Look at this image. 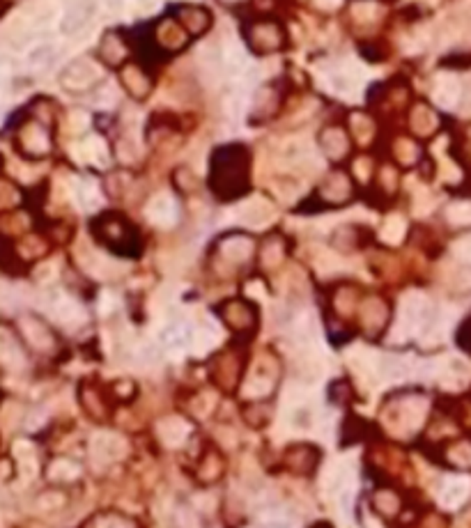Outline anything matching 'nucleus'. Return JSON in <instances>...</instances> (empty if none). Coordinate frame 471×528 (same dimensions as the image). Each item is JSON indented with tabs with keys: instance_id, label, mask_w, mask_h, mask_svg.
<instances>
[{
	"instance_id": "obj_1",
	"label": "nucleus",
	"mask_w": 471,
	"mask_h": 528,
	"mask_svg": "<svg viewBox=\"0 0 471 528\" xmlns=\"http://www.w3.org/2000/svg\"><path fill=\"white\" fill-rule=\"evenodd\" d=\"M214 175H217V189L228 193L242 189L247 182V152L242 147L221 150L217 154V163H214Z\"/></svg>"
},
{
	"instance_id": "obj_2",
	"label": "nucleus",
	"mask_w": 471,
	"mask_h": 528,
	"mask_svg": "<svg viewBox=\"0 0 471 528\" xmlns=\"http://www.w3.org/2000/svg\"><path fill=\"white\" fill-rule=\"evenodd\" d=\"M247 41L249 46L255 51V53L260 56H267V53H276V51H281L285 46V30L279 21L274 19H260L251 24L247 28Z\"/></svg>"
},
{
	"instance_id": "obj_3",
	"label": "nucleus",
	"mask_w": 471,
	"mask_h": 528,
	"mask_svg": "<svg viewBox=\"0 0 471 528\" xmlns=\"http://www.w3.org/2000/svg\"><path fill=\"white\" fill-rule=\"evenodd\" d=\"M97 81H101V69L95 65L92 58L71 60L63 69V74H60V83H63L67 90H76V92L95 86Z\"/></svg>"
},
{
	"instance_id": "obj_4",
	"label": "nucleus",
	"mask_w": 471,
	"mask_h": 528,
	"mask_svg": "<svg viewBox=\"0 0 471 528\" xmlns=\"http://www.w3.org/2000/svg\"><path fill=\"white\" fill-rule=\"evenodd\" d=\"M19 328H21L24 340L33 349L42 351V354H48V351L56 349V336L51 333V328L39 317L35 315L19 317Z\"/></svg>"
},
{
	"instance_id": "obj_5",
	"label": "nucleus",
	"mask_w": 471,
	"mask_h": 528,
	"mask_svg": "<svg viewBox=\"0 0 471 528\" xmlns=\"http://www.w3.org/2000/svg\"><path fill=\"white\" fill-rule=\"evenodd\" d=\"M92 455L101 462H115L127 455V441L115 432H99L92 437Z\"/></svg>"
},
{
	"instance_id": "obj_6",
	"label": "nucleus",
	"mask_w": 471,
	"mask_h": 528,
	"mask_svg": "<svg viewBox=\"0 0 471 528\" xmlns=\"http://www.w3.org/2000/svg\"><path fill=\"white\" fill-rule=\"evenodd\" d=\"M189 37L191 35L182 28V24L175 16L163 19L161 24L157 26V30H155V39H157L159 48L170 51V53H172V51H182L184 46H187Z\"/></svg>"
},
{
	"instance_id": "obj_7",
	"label": "nucleus",
	"mask_w": 471,
	"mask_h": 528,
	"mask_svg": "<svg viewBox=\"0 0 471 528\" xmlns=\"http://www.w3.org/2000/svg\"><path fill=\"white\" fill-rule=\"evenodd\" d=\"M253 251H255L253 239H249V237H244V234H230V237H225V239H221L219 244V255L232 266L247 264L253 257Z\"/></svg>"
},
{
	"instance_id": "obj_8",
	"label": "nucleus",
	"mask_w": 471,
	"mask_h": 528,
	"mask_svg": "<svg viewBox=\"0 0 471 528\" xmlns=\"http://www.w3.org/2000/svg\"><path fill=\"white\" fill-rule=\"evenodd\" d=\"M21 150L28 154V157H44V154L51 152V136L48 129L39 122H30L21 129Z\"/></svg>"
},
{
	"instance_id": "obj_9",
	"label": "nucleus",
	"mask_w": 471,
	"mask_h": 528,
	"mask_svg": "<svg viewBox=\"0 0 471 528\" xmlns=\"http://www.w3.org/2000/svg\"><path fill=\"white\" fill-rule=\"evenodd\" d=\"M320 198L331 205H343L352 198V180L343 170H336L320 186Z\"/></svg>"
},
{
	"instance_id": "obj_10",
	"label": "nucleus",
	"mask_w": 471,
	"mask_h": 528,
	"mask_svg": "<svg viewBox=\"0 0 471 528\" xmlns=\"http://www.w3.org/2000/svg\"><path fill=\"white\" fill-rule=\"evenodd\" d=\"M92 12H95V3H92V0H71L63 14V21H60V30H63L65 35L78 33V30H83L88 26Z\"/></svg>"
},
{
	"instance_id": "obj_11",
	"label": "nucleus",
	"mask_w": 471,
	"mask_h": 528,
	"mask_svg": "<svg viewBox=\"0 0 471 528\" xmlns=\"http://www.w3.org/2000/svg\"><path fill=\"white\" fill-rule=\"evenodd\" d=\"M320 147L329 159L341 161L347 157V152H350V136H347V131L343 127L329 124V127H324L320 133Z\"/></svg>"
},
{
	"instance_id": "obj_12",
	"label": "nucleus",
	"mask_w": 471,
	"mask_h": 528,
	"mask_svg": "<svg viewBox=\"0 0 471 528\" xmlns=\"http://www.w3.org/2000/svg\"><path fill=\"white\" fill-rule=\"evenodd\" d=\"M193 336H196V331L187 322H168L161 328V345L170 354H180L187 347H193Z\"/></svg>"
},
{
	"instance_id": "obj_13",
	"label": "nucleus",
	"mask_w": 471,
	"mask_h": 528,
	"mask_svg": "<svg viewBox=\"0 0 471 528\" xmlns=\"http://www.w3.org/2000/svg\"><path fill=\"white\" fill-rule=\"evenodd\" d=\"M274 219V207L264 198H251L239 205L237 221L249 227H262Z\"/></svg>"
},
{
	"instance_id": "obj_14",
	"label": "nucleus",
	"mask_w": 471,
	"mask_h": 528,
	"mask_svg": "<svg viewBox=\"0 0 471 528\" xmlns=\"http://www.w3.org/2000/svg\"><path fill=\"white\" fill-rule=\"evenodd\" d=\"M99 56L108 67H122V65H125L127 56H129V44L120 33H115V30H108V33L101 37Z\"/></svg>"
},
{
	"instance_id": "obj_15",
	"label": "nucleus",
	"mask_w": 471,
	"mask_h": 528,
	"mask_svg": "<svg viewBox=\"0 0 471 528\" xmlns=\"http://www.w3.org/2000/svg\"><path fill=\"white\" fill-rule=\"evenodd\" d=\"M388 319V306L380 296H368L361 304V324L368 333H380Z\"/></svg>"
},
{
	"instance_id": "obj_16",
	"label": "nucleus",
	"mask_w": 471,
	"mask_h": 528,
	"mask_svg": "<svg viewBox=\"0 0 471 528\" xmlns=\"http://www.w3.org/2000/svg\"><path fill=\"white\" fill-rule=\"evenodd\" d=\"M175 19L182 24V28L187 33L193 35H202L212 28V14L205 7H196V5H184L175 12Z\"/></svg>"
},
{
	"instance_id": "obj_17",
	"label": "nucleus",
	"mask_w": 471,
	"mask_h": 528,
	"mask_svg": "<svg viewBox=\"0 0 471 528\" xmlns=\"http://www.w3.org/2000/svg\"><path fill=\"white\" fill-rule=\"evenodd\" d=\"M409 129H412L418 138H428L439 129L437 113L428 106V103H414L409 110Z\"/></svg>"
},
{
	"instance_id": "obj_18",
	"label": "nucleus",
	"mask_w": 471,
	"mask_h": 528,
	"mask_svg": "<svg viewBox=\"0 0 471 528\" xmlns=\"http://www.w3.org/2000/svg\"><path fill=\"white\" fill-rule=\"evenodd\" d=\"M120 81L134 99H145L152 90V78L138 65H125L120 71Z\"/></svg>"
},
{
	"instance_id": "obj_19",
	"label": "nucleus",
	"mask_w": 471,
	"mask_h": 528,
	"mask_svg": "<svg viewBox=\"0 0 471 528\" xmlns=\"http://www.w3.org/2000/svg\"><path fill=\"white\" fill-rule=\"evenodd\" d=\"M157 432H159V439L166 443L168 448H180L182 443L189 439L191 425L180 416H168V418H163L159 423Z\"/></svg>"
},
{
	"instance_id": "obj_20",
	"label": "nucleus",
	"mask_w": 471,
	"mask_h": 528,
	"mask_svg": "<svg viewBox=\"0 0 471 528\" xmlns=\"http://www.w3.org/2000/svg\"><path fill=\"white\" fill-rule=\"evenodd\" d=\"M221 317H223V322L228 324L230 328H234V331H249L253 326V322H255L253 308L249 304H244V301H237V299H234V301L223 304Z\"/></svg>"
},
{
	"instance_id": "obj_21",
	"label": "nucleus",
	"mask_w": 471,
	"mask_h": 528,
	"mask_svg": "<svg viewBox=\"0 0 471 528\" xmlns=\"http://www.w3.org/2000/svg\"><path fill=\"white\" fill-rule=\"evenodd\" d=\"M48 310L60 324L74 326V324L83 322V310H81V306L76 301H71V299L63 296V294H53L48 299Z\"/></svg>"
},
{
	"instance_id": "obj_22",
	"label": "nucleus",
	"mask_w": 471,
	"mask_h": 528,
	"mask_svg": "<svg viewBox=\"0 0 471 528\" xmlns=\"http://www.w3.org/2000/svg\"><path fill=\"white\" fill-rule=\"evenodd\" d=\"M377 375H380L384 381H403L412 375V363H409L407 358H400V356H380L377 358Z\"/></svg>"
},
{
	"instance_id": "obj_23",
	"label": "nucleus",
	"mask_w": 471,
	"mask_h": 528,
	"mask_svg": "<svg viewBox=\"0 0 471 528\" xmlns=\"http://www.w3.org/2000/svg\"><path fill=\"white\" fill-rule=\"evenodd\" d=\"M279 101H281V92L274 86L258 88V92H255V97H253V118H258V120L271 118L276 108H279Z\"/></svg>"
},
{
	"instance_id": "obj_24",
	"label": "nucleus",
	"mask_w": 471,
	"mask_h": 528,
	"mask_svg": "<svg viewBox=\"0 0 471 528\" xmlns=\"http://www.w3.org/2000/svg\"><path fill=\"white\" fill-rule=\"evenodd\" d=\"M425 411H428V402L423 398H407L405 402H400L403 432L405 434H412L423 423Z\"/></svg>"
},
{
	"instance_id": "obj_25",
	"label": "nucleus",
	"mask_w": 471,
	"mask_h": 528,
	"mask_svg": "<svg viewBox=\"0 0 471 528\" xmlns=\"http://www.w3.org/2000/svg\"><path fill=\"white\" fill-rule=\"evenodd\" d=\"M147 216H150V221H155L157 225H172V221L177 219L175 200L163 193L157 195V198H152L147 205Z\"/></svg>"
},
{
	"instance_id": "obj_26",
	"label": "nucleus",
	"mask_w": 471,
	"mask_h": 528,
	"mask_svg": "<svg viewBox=\"0 0 471 528\" xmlns=\"http://www.w3.org/2000/svg\"><path fill=\"white\" fill-rule=\"evenodd\" d=\"M12 452H14L19 471H21V475L26 480H30L37 473V450H35V446L30 441L21 439V441L14 443Z\"/></svg>"
},
{
	"instance_id": "obj_27",
	"label": "nucleus",
	"mask_w": 471,
	"mask_h": 528,
	"mask_svg": "<svg viewBox=\"0 0 471 528\" xmlns=\"http://www.w3.org/2000/svg\"><path fill=\"white\" fill-rule=\"evenodd\" d=\"M469 490H471V485H469V480H465V478L448 480V482L444 485L442 494H439V501H442L444 508H457V505H462V503L467 501Z\"/></svg>"
},
{
	"instance_id": "obj_28",
	"label": "nucleus",
	"mask_w": 471,
	"mask_h": 528,
	"mask_svg": "<svg viewBox=\"0 0 471 528\" xmlns=\"http://www.w3.org/2000/svg\"><path fill=\"white\" fill-rule=\"evenodd\" d=\"M46 475L51 482H71L81 475V464L67 457H56L46 467Z\"/></svg>"
},
{
	"instance_id": "obj_29",
	"label": "nucleus",
	"mask_w": 471,
	"mask_h": 528,
	"mask_svg": "<svg viewBox=\"0 0 471 528\" xmlns=\"http://www.w3.org/2000/svg\"><path fill=\"white\" fill-rule=\"evenodd\" d=\"M393 157L398 159V163H403V165H414L418 159H421V147L416 145V140H412V138H395L393 140Z\"/></svg>"
},
{
	"instance_id": "obj_30",
	"label": "nucleus",
	"mask_w": 471,
	"mask_h": 528,
	"mask_svg": "<svg viewBox=\"0 0 471 528\" xmlns=\"http://www.w3.org/2000/svg\"><path fill=\"white\" fill-rule=\"evenodd\" d=\"M285 257V244L281 237H269L267 242L262 244L260 248V264L264 269H271L276 264H281V260Z\"/></svg>"
},
{
	"instance_id": "obj_31",
	"label": "nucleus",
	"mask_w": 471,
	"mask_h": 528,
	"mask_svg": "<svg viewBox=\"0 0 471 528\" xmlns=\"http://www.w3.org/2000/svg\"><path fill=\"white\" fill-rule=\"evenodd\" d=\"M329 86L338 95H352V92H356V88H359V78H356L352 69H336L329 76Z\"/></svg>"
},
{
	"instance_id": "obj_32",
	"label": "nucleus",
	"mask_w": 471,
	"mask_h": 528,
	"mask_svg": "<svg viewBox=\"0 0 471 528\" xmlns=\"http://www.w3.org/2000/svg\"><path fill=\"white\" fill-rule=\"evenodd\" d=\"M350 133L354 140L359 143H371L375 138V122L363 115V113H352L350 118Z\"/></svg>"
},
{
	"instance_id": "obj_33",
	"label": "nucleus",
	"mask_w": 471,
	"mask_h": 528,
	"mask_svg": "<svg viewBox=\"0 0 471 528\" xmlns=\"http://www.w3.org/2000/svg\"><path fill=\"white\" fill-rule=\"evenodd\" d=\"M435 99L442 103V106H453V103L460 99V81L453 76H442L437 81Z\"/></svg>"
},
{
	"instance_id": "obj_34",
	"label": "nucleus",
	"mask_w": 471,
	"mask_h": 528,
	"mask_svg": "<svg viewBox=\"0 0 471 528\" xmlns=\"http://www.w3.org/2000/svg\"><path fill=\"white\" fill-rule=\"evenodd\" d=\"M407 232V223L400 214H391L382 225V239L386 244H400Z\"/></svg>"
},
{
	"instance_id": "obj_35",
	"label": "nucleus",
	"mask_w": 471,
	"mask_h": 528,
	"mask_svg": "<svg viewBox=\"0 0 471 528\" xmlns=\"http://www.w3.org/2000/svg\"><path fill=\"white\" fill-rule=\"evenodd\" d=\"M76 200L81 202V207H83V209H95V207H99L101 195H99L97 184L90 182V180L78 182L76 184Z\"/></svg>"
},
{
	"instance_id": "obj_36",
	"label": "nucleus",
	"mask_w": 471,
	"mask_h": 528,
	"mask_svg": "<svg viewBox=\"0 0 471 528\" xmlns=\"http://www.w3.org/2000/svg\"><path fill=\"white\" fill-rule=\"evenodd\" d=\"M0 363L7 368H21L24 366V354L9 338H0Z\"/></svg>"
},
{
	"instance_id": "obj_37",
	"label": "nucleus",
	"mask_w": 471,
	"mask_h": 528,
	"mask_svg": "<svg viewBox=\"0 0 471 528\" xmlns=\"http://www.w3.org/2000/svg\"><path fill=\"white\" fill-rule=\"evenodd\" d=\"M269 390H271V379L264 377L260 370H255L253 377L247 381V386H244V395L247 398H264V395H269Z\"/></svg>"
},
{
	"instance_id": "obj_38",
	"label": "nucleus",
	"mask_w": 471,
	"mask_h": 528,
	"mask_svg": "<svg viewBox=\"0 0 471 528\" xmlns=\"http://www.w3.org/2000/svg\"><path fill=\"white\" fill-rule=\"evenodd\" d=\"M324 482H326V490H329L331 494H338L345 490L347 485V467L345 464H331L329 469H326L324 473Z\"/></svg>"
},
{
	"instance_id": "obj_39",
	"label": "nucleus",
	"mask_w": 471,
	"mask_h": 528,
	"mask_svg": "<svg viewBox=\"0 0 471 528\" xmlns=\"http://www.w3.org/2000/svg\"><path fill=\"white\" fill-rule=\"evenodd\" d=\"M88 528H136V524L122 514H99L88 524Z\"/></svg>"
},
{
	"instance_id": "obj_40",
	"label": "nucleus",
	"mask_w": 471,
	"mask_h": 528,
	"mask_svg": "<svg viewBox=\"0 0 471 528\" xmlns=\"http://www.w3.org/2000/svg\"><path fill=\"white\" fill-rule=\"evenodd\" d=\"M375 508L380 510L382 514H395L398 512V508H400V499H398V494H393V492H377L375 494Z\"/></svg>"
},
{
	"instance_id": "obj_41",
	"label": "nucleus",
	"mask_w": 471,
	"mask_h": 528,
	"mask_svg": "<svg viewBox=\"0 0 471 528\" xmlns=\"http://www.w3.org/2000/svg\"><path fill=\"white\" fill-rule=\"evenodd\" d=\"M446 219L453 225H469L471 223V202H455L446 209Z\"/></svg>"
},
{
	"instance_id": "obj_42",
	"label": "nucleus",
	"mask_w": 471,
	"mask_h": 528,
	"mask_svg": "<svg viewBox=\"0 0 471 528\" xmlns=\"http://www.w3.org/2000/svg\"><path fill=\"white\" fill-rule=\"evenodd\" d=\"M21 200V193L14 184H9L5 180H0V209H9V207H16Z\"/></svg>"
},
{
	"instance_id": "obj_43",
	"label": "nucleus",
	"mask_w": 471,
	"mask_h": 528,
	"mask_svg": "<svg viewBox=\"0 0 471 528\" xmlns=\"http://www.w3.org/2000/svg\"><path fill=\"white\" fill-rule=\"evenodd\" d=\"M53 56H56L53 46H51V44H39L28 53V62H30V65H35V67H44V65H48L51 60H53Z\"/></svg>"
},
{
	"instance_id": "obj_44",
	"label": "nucleus",
	"mask_w": 471,
	"mask_h": 528,
	"mask_svg": "<svg viewBox=\"0 0 471 528\" xmlns=\"http://www.w3.org/2000/svg\"><path fill=\"white\" fill-rule=\"evenodd\" d=\"M37 505L42 510H58V508H63V505H65V496L60 492H42V494H39V499H37Z\"/></svg>"
},
{
	"instance_id": "obj_45",
	"label": "nucleus",
	"mask_w": 471,
	"mask_h": 528,
	"mask_svg": "<svg viewBox=\"0 0 471 528\" xmlns=\"http://www.w3.org/2000/svg\"><path fill=\"white\" fill-rule=\"evenodd\" d=\"M83 150H86V157H88V161L92 159V161H104V157H106V150H104V143H101L99 138H90L86 145H83Z\"/></svg>"
},
{
	"instance_id": "obj_46",
	"label": "nucleus",
	"mask_w": 471,
	"mask_h": 528,
	"mask_svg": "<svg viewBox=\"0 0 471 528\" xmlns=\"http://www.w3.org/2000/svg\"><path fill=\"white\" fill-rule=\"evenodd\" d=\"M95 101H97V106H115V103H118V90L113 86H101Z\"/></svg>"
},
{
	"instance_id": "obj_47",
	"label": "nucleus",
	"mask_w": 471,
	"mask_h": 528,
	"mask_svg": "<svg viewBox=\"0 0 471 528\" xmlns=\"http://www.w3.org/2000/svg\"><path fill=\"white\" fill-rule=\"evenodd\" d=\"M69 129L76 131V133L86 131L88 129V113H83V110L71 113V115H69Z\"/></svg>"
},
{
	"instance_id": "obj_48",
	"label": "nucleus",
	"mask_w": 471,
	"mask_h": 528,
	"mask_svg": "<svg viewBox=\"0 0 471 528\" xmlns=\"http://www.w3.org/2000/svg\"><path fill=\"white\" fill-rule=\"evenodd\" d=\"M453 251H455V255L460 257V260L471 262V234L469 237H462L460 242H455Z\"/></svg>"
},
{
	"instance_id": "obj_49",
	"label": "nucleus",
	"mask_w": 471,
	"mask_h": 528,
	"mask_svg": "<svg viewBox=\"0 0 471 528\" xmlns=\"http://www.w3.org/2000/svg\"><path fill=\"white\" fill-rule=\"evenodd\" d=\"M177 526H180V528H200L198 517L193 514L191 510H187V508L177 512Z\"/></svg>"
},
{
	"instance_id": "obj_50",
	"label": "nucleus",
	"mask_w": 471,
	"mask_h": 528,
	"mask_svg": "<svg viewBox=\"0 0 471 528\" xmlns=\"http://www.w3.org/2000/svg\"><path fill=\"white\" fill-rule=\"evenodd\" d=\"M354 172L359 175V180L366 182L368 177H371V161H366L363 157L354 161Z\"/></svg>"
},
{
	"instance_id": "obj_51",
	"label": "nucleus",
	"mask_w": 471,
	"mask_h": 528,
	"mask_svg": "<svg viewBox=\"0 0 471 528\" xmlns=\"http://www.w3.org/2000/svg\"><path fill=\"white\" fill-rule=\"evenodd\" d=\"M140 361L143 363H157L159 361V349L155 345H147L140 349Z\"/></svg>"
},
{
	"instance_id": "obj_52",
	"label": "nucleus",
	"mask_w": 471,
	"mask_h": 528,
	"mask_svg": "<svg viewBox=\"0 0 471 528\" xmlns=\"http://www.w3.org/2000/svg\"><path fill=\"white\" fill-rule=\"evenodd\" d=\"M313 3L317 7H322V9H333V7L341 5V0H313Z\"/></svg>"
},
{
	"instance_id": "obj_53",
	"label": "nucleus",
	"mask_w": 471,
	"mask_h": 528,
	"mask_svg": "<svg viewBox=\"0 0 471 528\" xmlns=\"http://www.w3.org/2000/svg\"><path fill=\"white\" fill-rule=\"evenodd\" d=\"M106 7L110 12H120V9L125 7V0H106Z\"/></svg>"
},
{
	"instance_id": "obj_54",
	"label": "nucleus",
	"mask_w": 471,
	"mask_h": 528,
	"mask_svg": "<svg viewBox=\"0 0 471 528\" xmlns=\"http://www.w3.org/2000/svg\"><path fill=\"white\" fill-rule=\"evenodd\" d=\"M155 3H157V0H134V5H136L138 9H145V12H147V9L155 7Z\"/></svg>"
},
{
	"instance_id": "obj_55",
	"label": "nucleus",
	"mask_w": 471,
	"mask_h": 528,
	"mask_svg": "<svg viewBox=\"0 0 471 528\" xmlns=\"http://www.w3.org/2000/svg\"><path fill=\"white\" fill-rule=\"evenodd\" d=\"M221 3H228V5H234V3H242V0H221Z\"/></svg>"
},
{
	"instance_id": "obj_56",
	"label": "nucleus",
	"mask_w": 471,
	"mask_h": 528,
	"mask_svg": "<svg viewBox=\"0 0 471 528\" xmlns=\"http://www.w3.org/2000/svg\"><path fill=\"white\" fill-rule=\"evenodd\" d=\"M317 528H324V526H317Z\"/></svg>"
}]
</instances>
